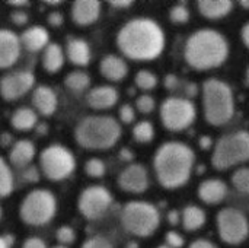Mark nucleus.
<instances>
[{
	"mask_svg": "<svg viewBox=\"0 0 249 248\" xmlns=\"http://www.w3.org/2000/svg\"><path fill=\"white\" fill-rule=\"evenodd\" d=\"M55 238L60 243V246H71L76 241V231L69 227V225H61L57 231H55Z\"/></svg>",
	"mask_w": 249,
	"mask_h": 248,
	"instance_id": "obj_34",
	"label": "nucleus"
},
{
	"mask_svg": "<svg viewBox=\"0 0 249 248\" xmlns=\"http://www.w3.org/2000/svg\"><path fill=\"white\" fill-rule=\"evenodd\" d=\"M120 51L133 60H153L165 48L162 28L149 18L128 20L117 34Z\"/></svg>",
	"mask_w": 249,
	"mask_h": 248,
	"instance_id": "obj_1",
	"label": "nucleus"
},
{
	"mask_svg": "<svg viewBox=\"0 0 249 248\" xmlns=\"http://www.w3.org/2000/svg\"><path fill=\"white\" fill-rule=\"evenodd\" d=\"M57 213V199L47 189L29 191L19 206V218L29 227H42L50 224Z\"/></svg>",
	"mask_w": 249,
	"mask_h": 248,
	"instance_id": "obj_6",
	"label": "nucleus"
},
{
	"mask_svg": "<svg viewBox=\"0 0 249 248\" xmlns=\"http://www.w3.org/2000/svg\"><path fill=\"white\" fill-rule=\"evenodd\" d=\"M19 35L10 29H0V70L12 67L20 57Z\"/></svg>",
	"mask_w": 249,
	"mask_h": 248,
	"instance_id": "obj_15",
	"label": "nucleus"
},
{
	"mask_svg": "<svg viewBox=\"0 0 249 248\" xmlns=\"http://www.w3.org/2000/svg\"><path fill=\"white\" fill-rule=\"evenodd\" d=\"M136 118V113H134V108L130 105V104H124L121 105L120 108V120L124 123V124H131Z\"/></svg>",
	"mask_w": 249,
	"mask_h": 248,
	"instance_id": "obj_39",
	"label": "nucleus"
},
{
	"mask_svg": "<svg viewBox=\"0 0 249 248\" xmlns=\"http://www.w3.org/2000/svg\"><path fill=\"white\" fill-rule=\"evenodd\" d=\"M64 61H66V53L60 44L50 42L47 48L42 51V56H41L42 69L50 75L60 72L64 66Z\"/></svg>",
	"mask_w": 249,
	"mask_h": 248,
	"instance_id": "obj_24",
	"label": "nucleus"
},
{
	"mask_svg": "<svg viewBox=\"0 0 249 248\" xmlns=\"http://www.w3.org/2000/svg\"><path fill=\"white\" fill-rule=\"evenodd\" d=\"M158 248H171L169 246H160V247H158Z\"/></svg>",
	"mask_w": 249,
	"mask_h": 248,
	"instance_id": "obj_58",
	"label": "nucleus"
},
{
	"mask_svg": "<svg viewBox=\"0 0 249 248\" xmlns=\"http://www.w3.org/2000/svg\"><path fill=\"white\" fill-rule=\"evenodd\" d=\"M1 216H3V210H1V206H0V221H1Z\"/></svg>",
	"mask_w": 249,
	"mask_h": 248,
	"instance_id": "obj_57",
	"label": "nucleus"
},
{
	"mask_svg": "<svg viewBox=\"0 0 249 248\" xmlns=\"http://www.w3.org/2000/svg\"><path fill=\"white\" fill-rule=\"evenodd\" d=\"M9 18H10L12 23L16 25V26H23V25H26L28 20H29L28 13H26L25 10H22V9H15V10H12L10 15H9Z\"/></svg>",
	"mask_w": 249,
	"mask_h": 248,
	"instance_id": "obj_38",
	"label": "nucleus"
},
{
	"mask_svg": "<svg viewBox=\"0 0 249 248\" xmlns=\"http://www.w3.org/2000/svg\"><path fill=\"white\" fill-rule=\"evenodd\" d=\"M133 136L139 143H149L153 140L155 129L150 121H140L133 129Z\"/></svg>",
	"mask_w": 249,
	"mask_h": 248,
	"instance_id": "obj_30",
	"label": "nucleus"
},
{
	"mask_svg": "<svg viewBox=\"0 0 249 248\" xmlns=\"http://www.w3.org/2000/svg\"><path fill=\"white\" fill-rule=\"evenodd\" d=\"M22 248H48L47 243L39 237H29L23 241Z\"/></svg>",
	"mask_w": 249,
	"mask_h": 248,
	"instance_id": "obj_43",
	"label": "nucleus"
},
{
	"mask_svg": "<svg viewBox=\"0 0 249 248\" xmlns=\"http://www.w3.org/2000/svg\"><path fill=\"white\" fill-rule=\"evenodd\" d=\"M233 7L231 0H200L198 10L207 19H220L226 16Z\"/></svg>",
	"mask_w": 249,
	"mask_h": 248,
	"instance_id": "obj_26",
	"label": "nucleus"
},
{
	"mask_svg": "<svg viewBox=\"0 0 249 248\" xmlns=\"http://www.w3.org/2000/svg\"><path fill=\"white\" fill-rule=\"evenodd\" d=\"M86 102L92 110H96V111L112 108L118 102V91L109 85L95 86L88 92Z\"/></svg>",
	"mask_w": 249,
	"mask_h": 248,
	"instance_id": "obj_19",
	"label": "nucleus"
},
{
	"mask_svg": "<svg viewBox=\"0 0 249 248\" xmlns=\"http://www.w3.org/2000/svg\"><path fill=\"white\" fill-rule=\"evenodd\" d=\"M166 246L171 248H181L184 246V238L175 231H169L166 234Z\"/></svg>",
	"mask_w": 249,
	"mask_h": 248,
	"instance_id": "obj_41",
	"label": "nucleus"
},
{
	"mask_svg": "<svg viewBox=\"0 0 249 248\" xmlns=\"http://www.w3.org/2000/svg\"><path fill=\"white\" fill-rule=\"evenodd\" d=\"M22 178L25 180V183H38L39 181V172L36 167L29 165L28 168L22 170Z\"/></svg>",
	"mask_w": 249,
	"mask_h": 248,
	"instance_id": "obj_40",
	"label": "nucleus"
},
{
	"mask_svg": "<svg viewBox=\"0 0 249 248\" xmlns=\"http://www.w3.org/2000/svg\"><path fill=\"white\" fill-rule=\"evenodd\" d=\"M109 4L115 9H125V7H130L133 1L131 0H111Z\"/></svg>",
	"mask_w": 249,
	"mask_h": 248,
	"instance_id": "obj_45",
	"label": "nucleus"
},
{
	"mask_svg": "<svg viewBox=\"0 0 249 248\" xmlns=\"http://www.w3.org/2000/svg\"><path fill=\"white\" fill-rule=\"evenodd\" d=\"M118 186L127 193H143L149 187L147 171L140 164H131L118 175Z\"/></svg>",
	"mask_w": 249,
	"mask_h": 248,
	"instance_id": "obj_14",
	"label": "nucleus"
},
{
	"mask_svg": "<svg viewBox=\"0 0 249 248\" xmlns=\"http://www.w3.org/2000/svg\"><path fill=\"white\" fill-rule=\"evenodd\" d=\"M82 248H114V246L107 238H104L101 235H95V237L88 238L82 244Z\"/></svg>",
	"mask_w": 249,
	"mask_h": 248,
	"instance_id": "obj_37",
	"label": "nucleus"
},
{
	"mask_svg": "<svg viewBox=\"0 0 249 248\" xmlns=\"http://www.w3.org/2000/svg\"><path fill=\"white\" fill-rule=\"evenodd\" d=\"M190 248H217L213 243L207 241V240H197L191 244Z\"/></svg>",
	"mask_w": 249,
	"mask_h": 248,
	"instance_id": "obj_46",
	"label": "nucleus"
},
{
	"mask_svg": "<svg viewBox=\"0 0 249 248\" xmlns=\"http://www.w3.org/2000/svg\"><path fill=\"white\" fill-rule=\"evenodd\" d=\"M160 118L165 129L171 132H181L194 123L196 107L188 98L172 96L163 101L160 107Z\"/></svg>",
	"mask_w": 249,
	"mask_h": 248,
	"instance_id": "obj_10",
	"label": "nucleus"
},
{
	"mask_svg": "<svg viewBox=\"0 0 249 248\" xmlns=\"http://www.w3.org/2000/svg\"><path fill=\"white\" fill-rule=\"evenodd\" d=\"M196 155L190 146L181 142L163 143L155 155V172L165 189L184 186L193 171Z\"/></svg>",
	"mask_w": 249,
	"mask_h": 248,
	"instance_id": "obj_2",
	"label": "nucleus"
},
{
	"mask_svg": "<svg viewBox=\"0 0 249 248\" xmlns=\"http://www.w3.org/2000/svg\"><path fill=\"white\" fill-rule=\"evenodd\" d=\"M249 161V133L235 132L219 139L214 148L212 164L217 170H226Z\"/></svg>",
	"mask_w": 249,
	"mask_h": 248,
	"instance_id": "obj_8",
	"label": "nucleus"
},
{
	"mask_svg": "<svg viewBox=\"0 0 249 248\" xmlns=\"http://www.w3.org/2000/svg\"><path fill=\"white\" fill-rule=\"evenodd\" d=\"M71 20L79 26H89L99 19L101 1L98 0H74L70 9Z\"/></svg>",
	"mask_w": 249,
	"mask_h": 248,
	"instance_id": "obj_16",
	"label": "nucleus"
},
{
	"mask_svg": "<svg viewBox=\"0 0 249 248\" xmlns=\"http://www.w3.org/2000/svg\"><path fill=\"white\" fill-rule=\"evenodd\" d=\"M248 80H249V69H248Z\"/></svg>",
	"mask_w": 249,
	"mask_h": 248,
	"instance_id": "obj_59",
	"label": "nucleus"
},
{
	"mask_svg": "<svg viewBox=\"0 0 249 248\" xmlns=\"http://www.w3.org/2000/svg\"><path fill=\"white\" fill-rule=\"evenodd\" d=\"M35 76L31 70H16L0 77V96L6 102H15L34 89Z\"/></svg>",
	"mask_w": 249,
	"mask_h": 248,
	"instance_id": "obj_13",
	"label": "nucleus"
},
{
	"mask_svg": "<svg viewBox=\"0 0 249 248\" xmlns=\"http://www.w3.org/2000/svg\"><path fill=\"white\" fill-rule=\"evenodd\" d=\"M239 4H241V6H242L244 9H249V1H248V0H241V1H239Z\"/></svg>",
	"mask_w": 249,
	"mask_h": 248,
	"instance_id": "obj_55",
	"label": "nucleus"
},
{
	"mask_svg": "<svg viewBox=\"0 0 249 248\" xmlns=\"http://www.w3.org/2000/svg\"><path fill=\"white\" fill-rule=\"evenodd\" d=\"M45 3H47V4H50V6H58V4H61V1H60V0H57V1H54V0H47Z\"/></svg>",
	"mask_w": 249,
	"mask_h": 248,
	"instance_id": "obj_54",
	"label": "nucleus"
},
{
	"mask_svg": "<svg viewBox=\"0 0 249 248\" xmlns=\"http://www.w3.org/2000/svg\"><path fill=\"white\" fill-rule=\"evenodd\" d=\"M64 86L74 94L85 92L90 86V76L83 70H73L64 77Z\"/></svg>",
	"mask_w": 249,
	"mask_h": 248,
	"instance_id": "obj_28",
	"label": "nucleus"
},
{
	"mask_svg": "<svg viewBox=\"0 0 249 248\" xmlns=\"http://www.w3.org/2000/svg\"><path fill=\"white\" fill-rule=\"evenodd\" d=\"M99 72L105 79H108L111 82H120L127 76L128 66L121 57H118L115 54H108L101 60Z\"/></svg>",
	"mask_w": 249,
	"mask_h": 248,
	"instance_id": "obj_22",
	"label": "nucleus"
},
{
	"mask_svg": "<svg viewBox=\"0 0 249 248\" xmlns=\"http://www.w3.org/2000/svg\"><path fill=\"white\" fill-rule=\"evenodd\" d=\"M120 158H121L123 161H133L134 153H133L130 149L124 148V149H121V151H120Z\"/></svg>",
	"mask_w": 249,
	"mask_h": 248,
	"instance_id": "obj_48",
	"label": "nucleus"
},
{
	"mask_svg": "<svg viewBox=\"0 0 249 248\" xmlns=\"http://www.w3.org/2000/svg\"><path fill=\"white\" fill-rule=\"evenodd\" d=\"M66 57L69 61L79 67H86L90 61V47L83 38H70L64 48Z\"/></svg>",
	"mask_w": 249,
	"mask_h": 248,
	"instance_id": "obj_21",
	"label": "nucleus"
},
{
	"mask_svg": "<svg viewBox=\"0 0 249 248\" xmlns=\"http://www.w3.org/2000/svg\"><path fill=\"white\" fill-rule=\"evenodd\" d=\"M229 45L226 38L213 29L194 32L185 44V60L197 70L219 67L228 58Z\"/></svg>",
	"mask_w": 249,
	"mask_h": 248,
	"instance_id": "obj_3",
	"label": "nucleus"
},
{
	"mask_svg": "<svg viewBox=\"0 0 249 248\" xmlns=\"http://www.w3.org/2000/svg\"><path fill=\"white\" fill-rule=\"evenodd\" d=\"M155 105H156V102H155L153 96H150V95H140L136 101V108L143 114L152 113L155 110Z\"/></svg>",
	"mask_w": 249,
	"mask_h": 248,
	"instance_id": "obj_36",
	"label": "nucleus"
},
{
	"mask_svg": "<svg viewBox=\"0 0 249 248\" xmlns=\"http://www.w3.org/2000/svg\"><path fill=\"white\" fill-rule=\"evenodd\" d=\"M197 92H198V86L196 83H187L185 85V95L187 96L193 98V96L197 95Z\"/></svg>",
	"mask_w": 249,
	"mask_h": 248,
	"instance_id": "obj_47",
	"label": "nucleus"
},
{
	"mask_svg": "<svg viewBox=\"0 0 249 248\" xmlns=\"http://www.w3.org/2000/svg\"><path fill=\"white\" fill-rule=\"evenodd\" d=\"M179 85H181V80L177 77V75L171 73L165 77V86L168 91H175V89H178Z\"/></svg>",
	"mask_w": 249,
	"mask_h": 248,
	"instance_id": "obj_44",
	"label": "nucleus"
},
{
	"mask_svg": "<svg viewBox=\"0 0 249 248\" xmlns=\"http://www.w3.org/2000/svg\"><path fill=\"white\" fill-rule=\"evenodd\" d=\"M228 196V186L217 178L206 180L198 187V197L207 205H217Z\"/></svg>",
	"mask_w": 249,
	"mask_h": 248,
	"instance_id": "obj_23",
	"label": "nucleus"
},
{
	"mask_svg": "<svg viewBox=\"0 0 249 248\" xmlns=\"http://www.w3.org/2000/svg\"><path fill=\"white\" fill-rule=\"evenodd\" d=\"M13 237H0V248H10Z\"/></svg>",
	"mask_w": 249,
	"mask_h": 248,
	"instance_id": "obj_53",
	"label": "nucleus"
},
{
	"mask_svg": "<svg viewBox=\"0 0 249 248\" xmlns=\"http://www.w3.org/2000/svg\"><path fill=\"white\" fill-rule=\"evenodd\" d=\"M203 105L206 120L212 126H223L235 114V101L231 86L219 79H209L203 85Z\"/></svg>",
	"mask_w": 249,
	"mask_h": 248,
	"instance_id": "obj_5",
	"label": "nucleus"
},
{
	"mask_svg": "<svg viewBox=\"0 0 249 248\" xmlns=\"http://www.w3.org/2000/svg\"><path fill=\"white\" fill-rule=\"evenodd\" d=\"M10 124L18 132H29L38 124V113L29 107H19L10 115Z\"/></svg>",
	"mask_w": 249,
	"mask_h": 248,
	"instance_id": "obj_25",
	"label": "nucleus"
},
{
	"mask_svg": "<svg viewBox=\"0 0 249 248\" xmlns=\"http://www.w3.org/2000/svg\"><path fill=\"white\" fill-rule=\"evenodd\" d=\"M47 22H48V25H51V26H54V28H58V26H61V25L64 23V16H63L61 12L54 10V12H50V13H48Z\"/></svg>",
	"mask_w": 249,
	"mask_h": 248,
	"instance_id": "obj_42",
	"label": "nucleus"
},
{
	"mask_svg": "<svg viewBox=\"0 0 249 248\" xmlns=\"http://www.w3.org/2000/svg\"><path fill=\"white\" fill-rule=\"evenodd\" d=\"M35 155H36L35 145L28 139H22L12 145L9 151V162L13 168L22 171L32 164Z\"/></svg>",
	"mask_w": 249,
	"mask_h": 248,
	"instance_id": "obj_20",
	"label": "nucleus"
},
{
	"mask_svg": "<svg viewBox=\"0 0 249 248\" xmlns=\"http://www.w3.org/2000/svg\"><path fill=\"white\" fill-rule=\"evenodd\" d=\"M19 39L22 48L28 53H39L50 44V32L42 25H32L19 35Z\"/></svg>",
	"mask_w": 249,
	"mask_h": 248,
	"instance_id": "obj_18",
	"label": "nucleus"
},
{
	"mask_svg": "<svg viewBox=\"0 0 249 248\" xmlns=\"http://www.w3.org/2000/svg\"><path fill=\"white\" fill-rule=\"evenodd\" d=\"M242 41H244V44L249 48V22L245 23L244 28H242Z\"/></svg>",
	"mask_w": 249,
	"mask_h": 248,
	"instance_id": "obj_51",
	"label": "nucleus"
},
{
	"mask_svg": "<svg viewBox=\"0 0 249 248\" xmlns=\"http://www.w3.org/2000/svg\"><path fill=\"white\" fill-rule=\"evenodd\" d=\"M112 205L111 193L102 186L86 187L77 199V209L88 221L101 219Z\"/></svg>",
	"mask_w": 249,
	"mask_h": 248,
	"instance_id": "obj_12",
	"label": "nucleus"
},
{
	"mask_svg": "<svg viewBox=\"0 0 249 248\" xmlns=\"http://www.w3.org/2000/svg\"><path fill=\"white\" fill-rule=\"evenodd\" d=\"M217 229L222 241L231 246H238L248 238V219L241 210L228 208L217 215Z\"/></svg>",
	"mask_w": 249,
	"mask_h": 248,
	"instance_id": "obj_11",
	"label": "nucleus"
},
{
	"mask_svg": "<svg viewBox=\"0 0 249 248\" xmlns=\"http://www.w3.org/2000/svg\"><path fill=\"white\" fill-rule=\"evenodd\" d=\"M159 210L147 202H128L121 212V224L136 237H150L159 227Z\"/></svg>",
	"mask_w": 249,
	"mask_h": 248,
	"instance_id": "obj_7",
	"label": "nucleus"
},
{
	"mask_svg": "<svg viewBox=\"0 0 249 248\" xmlns=\"http://www.w3.org/2000/svg\"><path fill=\"white\" fill-rule=\"evenodd\" d=\"M232 184L244 194H249V168H239L232 175Z\"/></svg>",
	"mask_w": 249,
	"mask_h": 248,
	"instance_id": "obj_33",
	"label": "nucleus"
},
{
	"mask_svg": "<svg viewBox=\"0 0 249 248\" xmlns=\"http://www.w3.org/2000/svg\"><path fill=\"white\" fill-rule=\"evenodd\" d=\"M134 82H136L137 88H140L143 91H150L158 85V77L149 70H139Z\"/></svg>",
	"mask_w": 249,
	"mask_h": 248,
	"instance_id": "obj_31",
	"label": "nucleus"
},
{
	"mask_svg": "<svg viewBox=\"0 0 249 248\" xmlns=\"http://www.w3.org/2000/svg\"><path fill=\"white\" fill-rule=\"evenodd\" d=\"M7 4H10L13 7H18V9H22V7L29 6V1L28 0H9Z\"/></svg>",
	"mask_w": 249,
	"mask_h": 248,
	"instance_id": "obj_49",
	"label": "nucleus"
},
{
	"mask_svg": "<svg viewBox=\"0 0 249 248\" xmlns=\"http://www.w3.org/2000/svg\"><path fill=\"white\" fill-rule=\"evenodd\" d=\"M39 168L47 180L63 181L74 172L76 158L69 148L54 143L41 151Z\"/></svg>",
	"mask_w": 249,
	"mask_h": 248,
	"instance_id": "obj_9",
	"label": "nucleus"
},
{
	"mask_svg": "<svg viewBox=\"0 0 249 248\" xmlns=\"http://www.w3.org/2000/svg\"><path fill=\"white\" fill-rule=\"evenodd\" d=\"M168 219H169V222H171L172 225H177V224L179 222V213H178L177 210H171L169 215H168Z\"/></svg>",
	"mask_w": 249,
	"mask_h": 248,
	"instance_id": "obj_52",
	"label": "nucleus"
},
{
	"mask_svg": "<svg viewBox=\"0 0 249 248\" xmlns=\"http://www.w3.org/2000/svg\"><path fill=\"white\" fill-rule=\"evenodd\" d=\"M51 248H69V247H64V246H54V247Z\"/></svg>",
	"mask_w": 249,
	"mask_h": 248,
	"instance_id": "obj_56",
	"label": "nucleus"
},
{
	"mask_svg": "<svg viewBox=\"0 0 249 248\" xmlns=\"http://www.w3.org/2000/svg\"><path fill=\"white\" fill-rule=\"evenodd\" d=\"M169 16H171V20L175 23H185L190 19V12L184 4H177L171 9Z\"/></svg>",
	"mask_w": 249,
	"mask_h": 248,
	"instance_id": "obj_35",
	"label": "nucleus"
},
{
	"mask_svg": "<svg viewBox=\"0 0 249 248\" xmlns=\"http://www.w3.org/2000/svg\"><path fill=\"white\" fill-rule=\"evenodd\" d=\"M206 224V212L198 206H187L182 212V227L185 231H197Z\"/></svg>",
	"mask_w": 249,
	"mask_h": 248,
	"instance_id": "obj_27",
	"label": "nucleus"
},
{
	"mask_svg": "<svg viewBox=\"0 0 249 248\" xmlns=\"http://www.w3.org/2000/svg\"><path fill=\"white\" fill-rule=\"evenodd\" d=\"M15 178L9 164L0 156V199H4L13 193Z\"/></svg>",
	"mask_w": 249,
	"mask_h": 248,
	"instance_id": "obj_29",
	"label": "nucleus"
},
{
	"mask_svg": "<svg viewBox=\"0 0 249 248\" xmlns=\"http://www.w3.org/2000/svg\"><path fill=\"white\" fill-rule=\"evenodd\" d=\"M85 172L92 178H101L107 172L105 162L99 158H90L85 164Z\"/></svg>",
	"mask_w": 249,
	"mask_h": 248,
	"instance_id": "obj_32",
	"label": "nucleus"
},
{
	"mask_svg": "<svg viewBox=\"0 0 249 248\" xmlns=\"http://www.w3.org/2000/svg\"><path fill=\"white\" fill-rule=\"evenodd\" d=\"M212 145H213V142H212V139H210L209 136H203V137L200 139V146H201V149L207 151V149L212 148Z\"/></svg>",
	"mask_w": 249,
	"mask_h": 248,
	"instance_id": "obj_50",
	"label": "nucleus"
},
{
	"mask_svg": "<svg viewBox=\"0 0 249 248\" xmlns=\"http://www.w3.org/2000/svg\"><path fill=\"white\" fill-rule=\"evenodd\" d=\"M31 102H32L34 110L44 117H51L58 107L55 91L47 85H39L34 89Z\"/></svg>",
	"mask_w": 249,
	"mask_h": 248,
	"instance_id": "obj_17",
	"label": "nucleus"
},
{
	"mask_svg": "<svg viewBox=\"0 0 249 248\" xmlns=\"http://www.w3.org/2000/svg\"><path fill=\"white\" fill-rule=\"evenodd\" d=\"M121 137L120 123L109 115H88L74 127V140L89 151L112 148Z\"/></svg>",
	"mask_w": 249,
	"mask_h": 248,
	"instance_id": "obj_4",
	"label": "nucleus"
}]
</instances>
